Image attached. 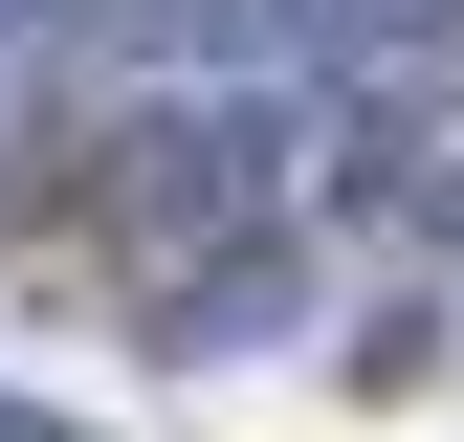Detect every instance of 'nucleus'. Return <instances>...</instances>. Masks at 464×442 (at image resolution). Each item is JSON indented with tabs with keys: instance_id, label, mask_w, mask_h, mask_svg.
<instances>
[{
	"instance_id": "nucleus-1",
	"label": "nucleus",
	"mask_w": 464,
	"mask_h": 442,
	"mask_svg": "<svg viewBox=\"0 0 464 442\" xmlns=\"http://www.w3.org/2000/svg\"><path fill=\"white\" fill-rule=\"evenodd\" d=\"M287 155H310V110H287V89H244V110H221V89H133V110H111V199H133L155 244L287 199Z\"/></svg>"
},
{
	"instance_id": "nucleus-2",
	"label": "nucleus",
	"mask_w": 464,
	"mask_h": 442,
	"mask_svg": "<svg viewBox=\"0 0 464 442\" xmlns=\"http://www.w3.org/2000/svg\"><path fill=\"white\" fill-rule=\"evenodd\" d=\"M310 332V221H178L155 244V376H244V354H287Z\"/></svg>"
},
{
	"instance_id": "nucleus-3",
	"label": "nucleus",
	"mask_w": 464,
	"mask_h": 442,
	"mask_svg": "<svg viewBox=\"0 0 464 442\" xmlns=\"http://www.w3.org/2000/svg\"><path fill=\"white\" fill-rule=\"evenodd\" d=\"M0 442H111L89 399H44V376H0Z\"/></svg>"
}]
</instances>
